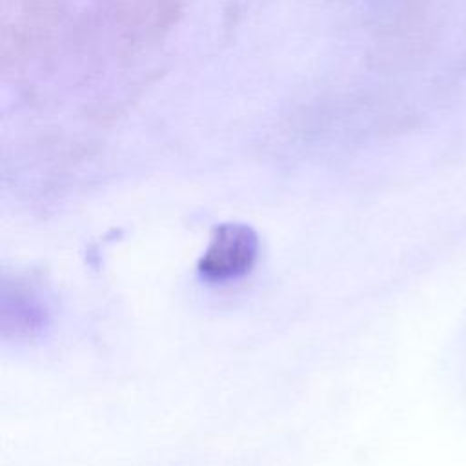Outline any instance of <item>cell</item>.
<instances>
[{
    "label": "cell",
    "instance_id": "1",
    "mask_svg": "<svg viewBox=\"0 0 466 466\" xmlns=\"http://www.w3.org/2000/svg\"><path fill=\"white\" fill-rule=\"evenodd\" d=\"M258 257L257 233L238 222L213 228L209 244L197 262V271L209 282H222L246 275Z\"/></svg>",
    "mask_w": 466,
    "mask_h": 466
}]
</instances>
